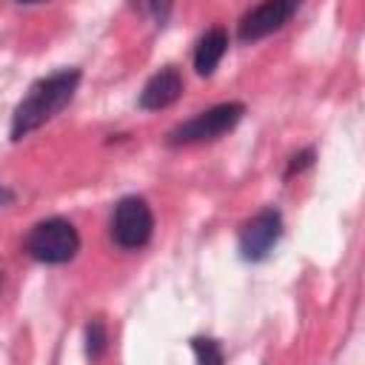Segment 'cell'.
Segmentation results:
<instances>
[{
    "label": "cell",
    "instance_id": "obj_3",
    "mask_svg": "<svg viewBox=\"0 0 365 365\" xmlns=\"http://www.w3.org/2000/svg\"><path fill=\"white\" fill-rule=\"evenodd\" d=\"M245 114V106L231 100V103H220V106H211L205 111H200L197 117L174 125L168 134H165V145L171 148H180V145H194V143H208V140H217L222 134H228Z\"/></svg>",
    "mask_w": 365,
    "mask_h": 365
},
{
    "label": "cell",
    "instance_id": "obj_4",
    "mask_svg": "<svg viewBox=\"0 0 365 365\" xmlns=\"http://www.w3.org/2000/svg\"><path fill=\"white\" fill-rule=\"evenodd\" d=\"M151 234H154V214L148 202L143 197H123L114 205L111 240L125 251H137L151 240Z\"/></svg>",
    "mask_w": 365,
    "mask_h": 365
},
{
    "label": "cell",
    "instance_id": "obj_10",
    "mask_svg": "<svg viewBox=\"0 0 365 365\" xmlns=\"http://www.w3.org/2000/svg\"><path fill=\"white\" fill-rule=\"evenodd\" d=\"M191 348H194V354H197V362H202V365H220V362L225 359L217 339L194 336V339H191Z\"/></svg>",
    "mask_w": 365,
    "mask_h": 365
},
{
    "label": "cell",
    "instance_id": "obj_2",
    "mask_svg": "<svg viewBox=\"0 0 365 365\" xmlns=\"http://www.w3.org/2000/svg\"><path fill=\"white\" fill-rule=\"evenodd\" d=\"M77 251H80V234L63 217L40 220L26 237V254L43 265H63L74 259Z\"/></svg>",
    "mask_w": 365,
    "mask_h": 365
},
{
    "label": "cell",
    "instance_id": "obj_11",
    "mask_svg": "<svg viewBox=\"0 0 365 365\" xmlns=\"http://www.w3.org/2000/svg\"><path fill=\"white\" fill-rule=\"evenodd\" d=\"M314 148H305V151H299V154H294L291 157V163H288V168H285V177H291V174H299V171H305L311 163H314Z\"/></svg>",
    "mask_w": 365,
    "mask_h": 365
},
{
    "label": "cell",
    "instance_id": "obj_8",
    "mask_svg": "<svg viewBox=\"0 0 365 365\" xmlns=\"http://www.w3.org/2000/svg\"><path fill=\"white\" fill-rule=\"evenodd\" d=\"M225 51H228V31L220 29V26L208 29V31L200 37L197 48H194V68H197V74L211 77L214 68L220 66V60L225 57Z\"/></svg>",
    "mask_w": 365,
    "mask_h": 365
},
{
    "label": "cell",
    "instance_id": "obj_1",
    "mask_svg": "<svg viewBox=\"0 0 365 365\" xmlns=\"http://www.w3.org/2000/svg\"><path fill=\"white\" fill-rule=\"evenodd\" d=\"M80 68H63L54 71L43 80H37L29 94L17 103L14 117H11V140H23L31 131H37L43 123H48L51 117H57L74 97L77 86H80Z\"/></svg>",
    "mask_w": 365,
    "mask_h": 365
},
{
    "label": "cell",
    "instance_id": "obj_13",
    "mask_svg": "<svg viewBox=\"0 0 365 365\" xmlns=\"http://www.w3.org/2000/svg\"><path fill=\"white\" fill-rule=\"evenodd\" d=\"M11 202H14V191L6 188V185H0V208L3 205H11Z\"/></svg>",
    "mask_w": 365,
    "mask_h": 365
},
{
    "label": "cell",
    "instance_id": "obj_12",
    "mask_svg": "<svg viewBox=\"0 0 365 365\" xmlns=\"http://www.w3.org/2000/svg\"><path fill=\"white\" fill-rule=\"evenodd\" d=\"M148 9H151V14H154V20L163 26V23L168 20L171 9H174V0H148Z\"/></svg>",
    "mask_w": 365,
    "mask_h": 365
},
{
    "label": "cell",
    "instance_id": "obj_9",
    "mask_svg": "<svg viewBox=\"0 0 365 365\" xmlns=\"http://www.w3.org/2000/svg\"><path fill=\"white\" fill-rule=\"evenodd\" d=\"M108 348V334H106V325L103 319H91L86 325V356L88 359H100Z\"/></svg>",
    "mask_w": 365,
    "mask_h": 365
},
{
    "label": "cell",
    "instance_id": "obj_7",
    "mask_svg": "<svg viewBox=\"0 0 365 365\" xmlns=\"http://www.w3.org/2000/svg\"><path fill=\"white\" fill-rule=\"evenodd\" d=\"M180 94H182V74L174 66H165L157 74H151L148 83L143 86V91H140V108H145V111L168 108V106H174L180 100Z\"/></svg>",
    "mask_w": 365,
    "mask_h": 365
},
{
    "label": "cell",
    "instance_id": "obj_14",
    "mask_svg": "<svg viewBox=\"0 0 365 365\" xmlns=\"http://www.w3.org/2000/svg\"><path fill=\"white\" fill-rule=\"evenodd\" d=\"M17 3H43V0H17Z\"/></svg>",
    "mask_w": 365,
    "mask_h": 365
},
{
    "label": "cell",
    "instance_id": "obj_15",
    "mask_svg": "<svg viewBox=\"0 0 365 365\" xmlns=\"http://www.w3.org/2000/svg\"><path fill=\"white\" fill-rule=\"evenodd\" d=\"M0 288H3V274H0Z\"/></svg>",
    "mask_w": 365,
    "mask_h": 365
},
{
    "label": "cell",
    "instance_id": "obj_6",
    "mask_svg": "<svg viewBox=\"0 0 365 365\" xmlns=\"http://www.w3.org/2000/svg\"><path fill=\"white\" fill-rule=\"evenodd\" d=\"M305 0H262L259 6H254L242 20H240V40L242 43H257L274 31H279L282 26L291 23V17L299 11Z\"/></svg>",
    "mask_w": 365,
    "mask_h": 365
},
{
    "label": "cell",
    "instance_id": "obj_5",
    "mask_svg": "<svg viewBox=\"0 0 365 365\" xmlns=\"http://www.w3.org/2000/svg\"><path fill=\"white\" fill-rule=\"evenodd\" d=\"M282 237V214L268 205L262 211H257L248 222H242L237 245H240V257L245 262H262L268 259V254L274 251V245Z\"/></svg>",
    "mask_w": 365,
    "mask_h": 365
}]
</instances>
